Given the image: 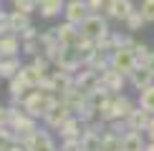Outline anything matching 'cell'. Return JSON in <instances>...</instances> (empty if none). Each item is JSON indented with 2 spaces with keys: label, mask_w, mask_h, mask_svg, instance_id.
<instances>
[{
  "label": "cell",
  "mask_w": 154,
  "mask_h": 151,
  "mask_svg": "<svg viewBox=\"0 0 154 151\" xmlns=\"http://www.w3.org/2000/svg\"><path fill=\"white\" fill-rule=\"evenodd\" d=\"M56 98H58L56 93L41 91V88H30V91L23 96V111L30 113L33 118H43V116L48 113V108L53 106Z\"/></svg>",
  "instance_id": "6da1fadb"
},
{
  "label": "cell",
  "mask_w": 154,
  "mask_h": 151,
  "mask_svg": "<svg viewBox=\"0 0 154 151\" xmlns=\"http://www.w3.org/2000/svg\"><path fill=\"white\" fill-rule=\"evenodd\" d=\"M134 108H137V106L131 103L129 96H124V93H114V96L99 108V118L104 123H111L114 118H124V121H126V116H129Z\"/></svg>",
  "instance_id": "7a4b0ae2"
},
{
  "label": "cell",
  "mask_w": 154,
  "mask_h": 151,
  "mask_svg": "<svg viewBox=\"0 0 154 151\" xmlns=\"http://www.w3.org/2000/svg\"><path fill=\"white\" fill-rule=\"evenodd\" d=\"M38 118H33L30 113L23 111V106H10V118H8V126L13 129V134H15V141H23V138H28L33 131L38 129Z\"/></svg>",
  "instance_id": "3957f363"
},
{
  "label": "cell",
  "mask_w": 154,
  "mask_h": 151,
  "mask_svg": "<svg viewBox=\"0 0 154 151\" xmlns=\"http://www.w3.org/2000/svg\"><path fill=\"white\" fill-rule=\"evenodd\" d=\"M109 66L116 68V71H121V73H126V76L139 66V63H137V55H134V48H131V40L111 50V55H109Z\"/></svg>",
  "instance_id": "277c9868"
},
{
  "label": "cell",
  "mask_w": 154,
  "mask_h": 151,
  "mask_svg": "<svg viewBox=\"0 0 154 151\" xmlns=\"http://www.w3.org/2000/svg\"><path fill=\"white\" fill-rule=\"evenodd\" d=\"M79 28H81V38H88V40H94V43L104 40V38L111 33V30H109V23L99 15V13H91Z\"/></svg>",
  "instance_id": "5b68a950"
},
{
  "label": "cell",
  "mask_w": 154,
  "mask_h": 151,
  "mask_svg": "<svg viewBox=\"0 0 154 151\" xmlns=\"http://www.w3.org/2000/svg\"><path fill=\"white\" fill-rule=\"evenodd\" d=\"M53 66H56V68H61V71L76 73V71H79V68L83 66L79 48H76V46H61L58 55H56V61H53Z\"/></svg>",
  "instance_id": "8992f818"
},
{
  "label": "cell",
  "mask_w": 154,
  "mask_h": 151,
  "mask_svg": "<svg viewBox=\"0 0 154 151\" xmlns=\"http://www.w3.org/2000/svg\"><path fill=\"white\" fill-rule=\"evenodd\" d=\"M20 144H23L28 151H58V149H56L53 136H51L48 131H43V129H35L33 134H30L28 138H23Z\"/></svg>",
  "instance_id": "52a82bcc"
},
{
  "label": "cell",
  "mask_w": 154,
  "mask_h": 151,
  "mask_svg": "<svg viewBox=\"0 0 154 151\" xmlns=\"http://www.w3.org/2000/svg\"><path fill=\"white\" fill-rule=\"evenodd\" d=\"M71 116H73V111L68 108V106L63 103L61 98H56V101H53V106L48 108V113L43 116V123H46L48 129L58 131V129H61V123L66 121V118H71Z\"/></svg>",
  "instance_id": "ba28073f"
},
{
  "label": "cell",
  "mask_w": 154,
  "mask_h": 151,
  "mask_svg": "<svg viewBox=\"0 0 154 151\" xmlns=\"http://www.w3.org/2000/svg\"><path fill=\"white\" fill-rule=\"evenodd\" d=\"M73 83L91 93L94 88L101 86V71H96V68H91V66H81L79 71L73 73Z\"/></svg>",
  "instance_id": "9c48e42d"
},
{
  "label": "cell",
  "mask_w": 154,
  "mask_h": 151,
  "mask_svg": "<svg viewBox=\"0 0 154 151\" xmlns=\"http://www.w3.org/2000/svg\"><path fill=\"white\" fill-rule=\"evenodd\" d=\"M126 73H121L116 71V68H111V66H106L104 71H101V86L106 88V91H111V93H121L124 91V86H126Z\"/></svg>",
  "instance_id": "30bf717a"
},
{
  "label": "cell",
  "mask_w": 154,
  "mask_h": 151,
  "mask_svg": "<svg viewBox=\"0 0 154 151\" xmlns=\"http://www.w3.org/2000/svg\"><path fill=\"white\" fill-rule=\"evenodd\" d=\"M63 15H66L68 23L81 25L88 15H91V8H88L86 0H66V10H63Z\"/></svg>",
  "instance_id": "8fae6325"
},
{
  "label": "cell",
  "mask_w": 154,
  "mask_h": 151,
  "mask_svg": "<svg viewBox=\"0 0 154 151\" xmlns=\"http://www.w3.org/2000/svg\"><path fill=\"white\" fill-rule=\"evenodd\" d=\"M104 10H106V15L111 18V20H121V23H124L137 8H134L131 0H109V5Z\"/></svg>",
  "instance_id": "7c38bea8"
},
{
  "label": "cell",
  "mask_w": 154,
  "mask_h": 151,
  "mask_svg": "<svg viewBox=\"0 0 154 151\" xmlns=\"http://www.w3.org/2000/svg\"><path fill=\"white\" fill-rule=\"evenodd\" d=\"M152 116L154 113H149L146 108H142V106H137L129 116H126V126H129V131H146V126H149V121H152Z\"/></svg>",
  "instance_id": "4fadbf2b"
},
{
  "label": "cell",
  "mask_w": 154,
  "mask_h": 151,
  "mask_svg": "<svg viewBox=\"0 0 154 151\" xmlns=\"http://www.w3.org/2000/svg\"><path fill=\"white\" fill-rule=\"evenodd\" d=\"M23 40L18 38V33H8L0 35V58H13V55L23 53Z\"/></svg>",
  "instance_id": "5bb4252c"
},
{
  "label": "cell",
  "mask_w": 154,
  "mask_h": 151,
  "mask_svg": "<svg viewBox=\"0 0 154 151\" xmlns=\"http://www.w3.org/2000/svg\"><path fill=\"white\" fill-rule=\"evenodd\" d=\"M83 129H86V123H83L81 118H79V116H76V113H73L71 118H66V121L61 123L58 134H61V138H81Z\"/></svg>",
  "instance_id": "9a60e30c"
},
{
  "label": "cell",
  "mask_w": 154,
  "mask_h": 151,
  "mask_svg": "<svg viewBox=\"0 0 154 151\" xmlns=\"http://www.w3.org/2000/svg\"><path fill=\"white\" fill-rule=\"evenodd\" d=\"M126 78H129V83L137 88V91H142V88H146L149 83H154V73H152L146 66H137L129 76H126Z\"/></svg>",
  "instance_id": "2e32d148"
},
{
  "label": "cell",
  "mask_w": 154,
  "mask_h": 151,
  "mask_svg": "<svg viewBox=\"0 0 154 151\" xmlns=\"http://www.w3.org/2000/svg\"><path fill=\"white\" fill-rule=\"evenodd\" d=\"M58 38H61V43L63 46H79V40H81V28L79 25H73V23H61L58 28Z\"/></svg>",
  "instance_id": "e0dca14e"
},
{
  "label": "cell",
  "mask_w": 154,
  "mask_h": 151,
  "mask_svg": "<svg viewBox=\"0 0 154 151\" xmlns=\"http://www.w3.org/2000/svg\"><path fill=\"white\" fill-rule=\"evenodd\" d=\"M18 76H20V78H23L30 88H38V86L43 83V78H46L48 73H46V71H41L35 63H28V66H23V68H20V73H18Z\"/></svg>",
  "instance_id": "ac0fdd59"
},
{
  "label": "cell",
  "mask_w": 154,
  "mask_h": 151,
  "mask_svg": "<svg viewBox=\"0 0 154 151\" xmlns=\"http://www.w3.org/2000/svg\"><path fill=\"white\" fill-rule=\"evenodd\" d=\"M146 141L142 136V131H126L121 136V151H144Z\"/></svg>",
  "instance_id": "d6986e66"
},
{
  "label": "cell",
  "mask_w": 154,
  "mask_h": 151,
  "mask_svg": "<svg viewBox=\"0 0 154 151\" xmlns=\"http://www.w3.org/2000/svg\"><path fill=\"white\" fill-rule=\"evenodd\" d=\"M38 8H41V15L46 18V20H51V18L61 15V13L66 10V0H43Z\"/></svg>",
  "instance_id": "ffe728a7"
},
{
  "label": "cell",
  "mask_w": 154,
  "mask_h": 151,
  "mask_svg": "<svg viewBox=\"0 0 154 151\" xmlns=\"http://www.w3.org/2000/svg\"><path fill=\"white\" fill-rule=\"evenodd\" d=\"M20 61H18V55H13V58H0V78L10 81L13 76L20 73Z\"/></svg>",
  "instance_id": "44dd1931"
},
{
  "label": "cell",
  "mask_w": 154,
  "mask_h": 151,
  "mask_svg": "<svg viewBox=\"0 0 154 151\" xmlns=\"http://www.w3.org/2000/svg\"><path fill=\"white\" fill-rule=\"evenodd\" d=\"M121 136L124 134H116L111 129L101 134V151H121Z\"/></svg>",
  "instance_id": "7402d4cb"
},
{
  "label": "cell",
  "mask_w": 154,
  "mask_h": 151,
  "mask_svg": "<svg viewBox=\"0 0 154 151\" xmlns=\"http://www.w3.org/2000/svg\"><path fill=\"white\" fill-rule=\"evenodd\" d=\"M28 25H33V23H30V13H23V10L13 8V13H10V28H13V33H20V30H25Z\"/></svg>",
  "instance_id": "603a6c76"
},
{
  "label": "cell",
  "mask_w": 154,
  "mask_h": 151,
  "mask_svg": "<svg viewBox=\"0 0 154 151\" xmlns=\"http://www.w3.org/2000/svg\"><path fill=\"white\" fill-rule=\"evenodd\" d=\"M139 106L146 108L149 113H154V83H149L146 88L139 91Z\"/></svg>",
  "instance_id": "cb8c5ba5"
},
{
  "label": "cell",
  "mask_w": 154,
  "mask_h": 151,
  "mask_svg": "<svg viewBox=\"0 0 154 151\" xmlns=\"http://www.w3.org/2000/svg\"><path fill=\"white\" fill-rule=\"evenodd\" d=\"M28 91H30V86L25 83L20 76H13V78L8 81V93L10 96H25Z\"/></svg>",
  "instance_id": "d4e9b609"
},
{
  "label": "cell",
  "mask_w": 154,
  "mask_h": 151,
  "mask_svg": "<svg viewBox=\"0 0 154 151\" xmlns=\"http://www.w3.org/2000/svg\"><path fill=\"white\" fill-rule=\"evenodd\" d=\"M15 144V134L10 126H0V151H8Z\"/></svg>",
  "instance_id": "484cf974"
},
{
  "label": "cell",
  "mask_w": 154,
  "mask_h": 151,
  "mask_svg": "<svg viewBox=\"0 0 154 151\" xmlns=\"http://www.w3.org/2000/svg\"><path fill=\"white\" fill-rule=\"evenodd\" d=\"M124 23H126V28H129L131 33H134V30H139V28H142V25H144L146 20H144V15H142V10H134V13H131L129 18H126Z\"/></svg>",
  "instance_id": "4316f807"
},
{
  "label": "cell",
  "mask_w": 154,
  "mask_h": 151,
  "mask_svg": "<svg viewBox=\"0 0 154 151\" xmlns=\"http://www.w3.org/2000/svg\"><path fill=\"white\" fill-rule=\"evenodd\" d=\"M23 53H28V55H38V53H43L41 35H38V38H33V40H23Z\"/></svg>",
  "instance_id": "83f0119b"
},
{
  "label": "cell",
  "mask_w": 154,
  "mask_h": 151,
  "mask_svg": "<svg viewBox=\"0 0 154 151\" xmlns=\"http://www.w3.org/2000/svg\"><path fill=\"white\" fill-rule=\"evenodd\" d=\"M131 48H134V55H137V63H139V66H144V61L149 58L152 50L146 48L144 43H137V40H131Z\"/></svg>",
  "instance_id": "f1b7e54d"
},
{
  "label": "cell",
  "mask_w": 154,
  "mask_h": 151,
  "mask_svg": "<svg viewBox=\"0 0 154 151\" xmlns=\"http://www.w3.org/2000/svg\"><path fill=\"white\" fill-rule=\"evenodd\" d=\"M139 10H142L146 23H154V0H142V8Z\"/></svg>",
  "instance_id": "f546056e"
},
{
  "label": "cell",
  "mask_w": 154,
  "mask_h": 151,
  "mask_svg": "<svg viewBox=\"0 0 154 151\" xmlns=\"http://www.w3.org/2000/svg\"><path fill=\"white\" fill-rule=\"evenodd\" d=\"M13 8L23 10V13H33L38 8V3H35V0H13Z\"/></svg>",
  "instance_id": "4dcf8cb0"
},
{
  "label": "cell",
  "mask_w": 154,
  "mask_h": 151,
  "mask_svg": "<svg viewBox=\"0 0 154 151\" xmlns=\"http://www.w3.org/2000/svg\"><path fill=\"white\" fill-rule=\"evenodd\" d=\"M61 151H83L81 149V138H63Z\"/></svg>",
  "instance_id": "1f68e13d"
},
{
  "label": "cell",
  "mask_w": 154,
  "mask_h": 151,
  "mask_svg": "<svg viewBox=\"0 0 154 151\" xmlns=\"http://www.w3.org/2000/svg\"><path fill=\"white\" fill-rule=\"evenodd\" d=\"M8 33H13V28H10V13L0 10V35H8Z\"/></svg>",
  "instance_id": "d6a6232c"
},
{
  "label": "cell",
  "mask_w": 154,
  "mask_h": 151,
  "mask_svg": "<svg viewBox=\"0 0 154 151\" xmlns=\"http://www.w3.org/2000/svg\"><path fill=\"white\" fill-rule=\"evenodd\" d=\"M18 35H20V40H33V38H38L41 33H38V30L33 28V25H28V28H25V30H20Z\"/></svg>",
  "instance_id": "836d02e7"
},
{
  "label": "cell",
  "mask_w": 154,
  "mask_h": 151,
  "mask_svg": "<svg viewBox=\"0 0 154 151\" xmlns=\"http://www.w3.org/2000/svg\"><path fill=\"white\" fill-rule=\"evenodd\" d=\"M86 3H88V8H91V13H99V10H104L109 5V0H86Z\"/></svg>",
  "instance_id": "e575fe53"
},
{
  "label": "cell",
  "mask_w": 154,
  "mask_h": 151,
  "mask_svg": "<svg viewBox=\"0 0 154 151\" xmlns=\"http://www.w3.org/2000/svg\"><path fill=\"white\" fill-rule=\"evenodd\" d=\"M10 118V106H0V126H8Z\"/></svg>",
  "instance_id": "d590c367"
},
{
  "label": "cell",
  "mask_w": 154,
  "mask_h": 151,
  "mask_svg": "<svg viewBox=\"0 0 154 151\" xmlns=\"http://www.w3.org/2000/svg\"><path fill=\"white\" fill-rule=\"evenodd\" d=\"M146 138H149V141H154V116H152V121H149V126H146Z\"/></svg>",
  "instance_id": "8d00e7d4"
},
{
  "label": "cell",
  "mask_w": 154,
  "mask_h": 151,
  "mask_svg": "<svg viewBox=\"0 0 154 151\" xmlns=\"http://www.w3.org/2000/svg\"><path fill=\"white\" fill-rule=\"evenodd\" d=\"M144 66H146V68H149V71L154 73V50H152V53H149V58L144 61Z\"/></svg>",
  "instance_id": "74e56055"
},
{
  "label": "cell",
  "mask_w": 154,
  "mask_h": 151,
  "mask_svg": "<svg viewBox=\"0 0 154 151\" xmlns=\"http://www.w3.org/2000/svg\"><path fill=\"white\" fill-rule=\"evenodd\" d=\"M8 151H28V149H25V146H23L20 141H15V144H13V146H10Z\"/></svg>",
  "instance_id": "f35d334b"
},
{
  "label": "cell",
  "mask_w": 154,
  "mask_h": 151,
  "mask_svg": "<svg viewBox=\"0 0 154 151\" xmlns=\"http://www.w3.org/2000/svg\"><path fill=\"white\" fill-rule=\"evenodd\" d=\"M144 151H154V141H146V149Z\"/></svg>",
  "instance_id": "ab89813d"
},
{
  "label": "cell",
  "mask_w": 154,
  "mask_h": 151,
  "mask_svg": "<svg viewBox=\"0 0 154 151\" xmlns=\"http://www.w3.org/2000/svg\"><path fill=\"white\" fill-rule=\"evenodd\" d=\"M35 3H38V5H41V3H43V0H35Z\"/></svg>",
  "instance_id": "60d3db41"
},
{
  "label": "cell",
  "mask_w": 154,
  "mask_h": 151,
  "mask_svg": "<svg viewBox=\"0 0 154 151\" xmlns=\"http://www.w3.org/2000/svg\"><path fill=\"white\" fill-rule=\"evenodd\" d=\"M0 10H3V8H0Z\"/></svg>",
  "instance_id": "b9f144b4"
}]
</instances>
